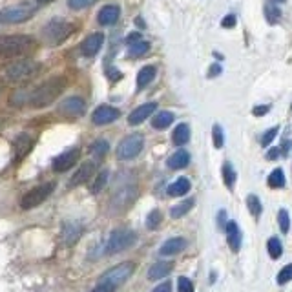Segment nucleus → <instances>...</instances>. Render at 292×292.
<instances>
[{"instance_id":"f257e3e1","label":"nucleus","mask_w":292,"mask_h":292,"mask_svg":"<svg viewBox=\"0 0 292 292\" xmlns=\"http://www.w3.org/2000/svg\"><path fill=\"white\" fill-rule=\"evenodd\" d=\"M64 88H66V79L64 77H53L50 81L42 82L35 91L29 93V104L33 108H46L62 93Z\"/></svg>"},{"instance_id":"f03ea898","label":"nucleus","mask_w":292,"mask_h":292,"mask_svg":"<svg viewBox=\"0 0 292 292\" xmlns=\"http://www.w3.org/2000/svg\"><path fill=\"white\" fill-rule=\"evenodd\" d=\"M36 48V41L29 35H9L0 36V57L15 59L31 53Z\"/></svg>"},{"instance_id":"7ed1b4c3","label":"nucleus","mask_w":292,"mask_h":292,"mask_svg":"<svg viewBox=\"0 0 292 292\" xmlns=\"http://www.w3.org/2000/svg\"><path fill=\"white\" fill-rule=\"evenodd\" d=\"M135 241L137 234L133 230H130V228H117V230H114V232L110 234L104 252L106 254H117V252H123L126 248H130Z\"/></svg>"},{"instance_id":"20e7f679","label":"nucleus","mask_w":292,"mask_h":292,"mask_svg":"<svg viewBox=\"0 0 292 292\" xmlns=\"http://www.w3.org/2000/svg\"><path fill=\"white\" fill-rule=\"evenodd\" d=\"M71 31H73V26L69 22H66L62 18H53V20H50V22L44 26L42 35H44V41L48 42V44L55 46V44H60L62 41H66V39L71 35Z\"/></svg>"},{"instance_id":"39448f33","label":"nucleus","mask_w":292,"mask_h":292,"mask_svg":"<svg viewBox=\"0 0 292 292\" xmlns=\"http://www.w3.org/2000/svg\"><path fill=\"white\" fill-rule=\"evenodd\" d=\"M133 263L132 261H126V263H119L115 267H112L110 270H106L102 276H100V281L99 283H106V285H112V287H119L126 283L128 279L132 278L133 274Z\"/></svg>"},{"instance_id":"423d86ee","label":"nucleus","mask_w":292,"mask_h":292,"mask_svg":"<svg viewBox=\"0 0 292 292\" xmlns=\"http://www.w3.org/2000/svg\"><path fill=\"white\" fill-rule=\"evenodd\" d=\"M36 8L35 6H11V8L0 9V24H20L26 22L35 15Z\"/></svg>"},{"instance_id":"0eeeda50","label":"nucleus","mask_w":292,"mask_h":292,"mask_svg":"<svg viewBox=\"0 0 292 292\" xmlns=\"http://www.w3.org/2000/svg\"><path fill=\"white\" fill-rule=\"evenodd\" d=\"M142 146H144V139H142V135H139V133H132V135L124 137L123 141L119 142L115 154H117V157L121 161L135 159L137 155L141 154Z\"/></svg>"},{"instance_id":"6e6552de","label":"nucleus","mask_w":292,"mask_h":292,"mask_svg":"<svg viewBox=\"0 0 292 292\" xmlns=\"http://www.w3.org/2000/svg\"><path fill=\"white\" fill-rule=\"evenodd\" d=\"M53 192H55V182L50 181V182H44V185H39V187L31 188L27 194H24L22 201H20V206H22L24 210L35 208V206L42 205Z\"/></svg>"},{"instance_id":"1a4fd4ad","label":"nucleus","mask_w":292,"mask_h":292,"mask_svg":"<svg viewBox=\"0 0 292 292\" xmlns=\"http://www.w3.org/2000/svg\"><path fill=\"white\" fill-rule=\"evenodd\" d=\"M41 69V64L33 60H18V62L9 64L6 68V79L8 81H22V79L31 77L33 73Z\"/></svg>"},{"instance_id":"9d476101","label":"nucleus","mask_w":292,"mask_h":292,"mask_svg":"<svg viewBox=\"0 0 292 292\" xmlns=\"http://www.w3.org/2000/svg\"><path fill=\"white\" fill-rule=\"evenodd\" d=\"M59 112L66 117H81L86 112V102L81 97H68L60 102Z\"/></svg>"},{"instance_id":"9b49d317","label":"nucleus","mask_w":292,"mask_h":292,"mask_svg":"<svg viewBox=\"0 0 292 292\" xmlns=\"http://www.w3.org/2000/svg\"><path fill=\"white\" fill-rule=\"evenodd\" d=\"M119 117H121V112H119L117 108L102 104L93 112L91 121H93V124H97V126H104V124H110V123H114V121H117Z\"/></svg>"},{"instance_id":"f8f14e48","label":"nucleus","mask_w":292,"mask_h":292,"mask_svg":"<svg viewBox=\"0 0 292 292\" xmlns=\"http://www.w3.org/2000/svg\"><path fill=\"white\" fill-rule=\"evenodd\" d=\"M79 148H69V150L62 152L60 155H57L53 159V170L55 172H66V170H69L73 166V164L79 161Z\"/></svg>"},{"instance_id":"ddd939ff","label":"nucleus","mask_w":292,"mask_h":292,"mask_svg":"<svg viewBox=\"0 0 292 292\" xmlns=\"http://www.w3.org/2000/svg\"><path fill=\"white\" fill-rule=\"evenodd\" d=\"M102 44H104V35L99 31L91 33V35L86 36L84 42L81 44V51L84 57H95V55L100 51V48H102Z\"/></svg>"},{"instance_id":"4468645a","label":"nucleus","mask_w":292,"mask_h":292,"mask_svg":"<svg viewBox=\"0 0 292 292\" xmlns=\"http://www.w3.org/2000/svg\"><path fill=\"white\" fill-rule=\"evenodd\" d=\"M225 232H227V241H228V246H230V250L239 252L241 241H243V234L236 221H228L227 227H225Z\"/></svg>"},{"instance_id":"2eb2a0df","label":"nucleus","mask_w":292,"mask_h":292,"mask_svg":"<svg viewBox=\"0 0 292 292\" xmlns=\"http://www.w3.org/2000/svg\"><path fill=\"white\" fill-rule=\"evenodd\" d=\"M155 108H157V104H155V102H146V104H142V106H137L132 114H130V117H128V123L132 124V126L141 124L142 121H146V119L154 114Z\"/></svg>"},{"instance_id":"dca6fc26","label":"nucleus","mask_w":292,"mask_h":292,"mask_svg":"<svg viewBox=\"0 0 292 292\" xmlns=\"http://www.w3.org/2000/svg\"><path fill=\"white\" fill-rule=\"evenodd\" d=\"M119 17H121V8L115 4H108L99 11L97 20H99V24H102V26H112V24L117 22Z\"/></svg>"},{"instance_id":"f3484780","label":"nucleus","mask_w":292,"mask_h":292,"mask_svg":"<svg viewBox=\"0 0 292 292\" xmlns=\"http://www.w3.org/2000/svg\"><path fill=\"white\" fill-rule=\"evenodd\" d=\"M93 172H95V164L91 163V161L82 163V166L75 172V175H73L71 181H69V187H79L82 182H86L88 179L93 175Z\"/></svg>"},{"instance_id":"a211bd4d","label":"nucleus","mask_w":292,"mask_h":292,"mask_svg":"<svg viewBox=\"0 0 292 292\" xmlns=\"http://www.w3.org/2000/svg\"><path fill=\"white\" fill-rule=\"evenodd\" d=\"M187 248V239L185 237H172L168 241H164L161 246V256H175Z\"/></svg>"},{"instance_id":"6ab92c4d","label":"nucleus","mask_w":292,"mask_h":292,"mask_svg":"<svg viewBox=\"0 0 292 292\" xmlns=\"http://www.w3.org/2000/svg\"><path fill=\"white\" fill-rule=\"evenodd\" d=\"M172 269H173L172 261H157V263H154L150 269H148V278L161 279L164 278V276H168V274L172 272Z\"/></svg>"},{"instance_id":"aec40b11","label":"nucleus","mask_w":292,"mask_h":292,"mask_svg":"<svg viewBox=\"0 0 292 292\" xmlns=\"http://www.w3.org/2000/svg\"><path fill=\"white\" fill-rule=\"evenodd\" d=\"M188 163H190V154H188L187 150H177L175 154L170 155L168 161H166L168 168H172V170L185 168V166H188Z\"/></svg>"},{"instance_id":"412c9836","label":"nucleus","mask_w":292,"mask_h":292,"mask_svg":"<svg viewBox=\"0 0 292 292\" xmlns=\"http://www.w3.org/2000/svg\"><path fill=\"white\" fill-rule=\"evenodd\" d=\"M190 187H192L190 179L179 177V179H175V181H173L172 185L168 187V196L181 197V196H185V194H188V192H190Z\"/></svg>"},{"instance_id":"4be33fe9","label":"nucleus","mask_w":292,"mask_h":292,"mask_svg":"<svg viewBox=\"0 0 292 292\" xmlns=\"http://www.w3.org/2000/svg\"><path fill=\"white\" fill-rule=\"evenodd\" d=\"M155 75H157L155 66H144V68H141V71L137 73V90H142V88L148 86L155 79Z\"/></svg>"},{"instance_id":"5701e85b","label":"nucleus","mask_w":292,"mask_h":292,"mask_svg":"<svg viewBox=\"0 0 292 292\" xmlns=\"http://www.w3.org/2000/svg\"><path fill=\"white\" fill-rule=\"evenodd\" d=\"M172 141H173V144H177V146L187 144V142L190 141V126H188L187 123L177 124L172 133Z\"/></svg>"},{"instance_id":"b1692460","label":"nucleus","mask_w":292,"mask_h":292,"mask_svg":"<svg viewBox=\"0 0 292 292\" xmlns=\"http://www.w3.org/2000/svg\"><path fill=\"white\" fill-rule=\"evenodd\" d=\"M173 119L175 117H173L172 112H159V114L154 117V121H152V126H154L155 130H166V128L173 123Z\"/></svg>"},{"instance_id":"393cba45","label":"nucleus","mask_w":292,"mask_h":292,"mask_svg":"<svg viewBox=\"0 0 292 292\" xmlns=\"http://www.w3.org/2000/svg\"><path fill=\"white\" fill-rule=\"evenodd\" d=\"M82 234V228L79 225H73V223H68L64 227V241L68 243V245H75L77 239L81 237Z\"/></svg>"},{"instance_id":"a878e982","label":"nucleus","mask_w":292,"mask_h":292,"mask_svg":"<svg viewBox=\"0 0 292 292\" xmlns=\"http://www.w3.org/2000/svg\"><path fill=\"white\" fill-rule=\"evenodd\" d=\"M265 11V18H267V22L269 24H278L279 22V18H281V9L278 8L276 4H265L263 8Z\"/></svg>"},{"instance_id":"bb28decb","label":"nucleus","mask_w":292,"mask_h":292,"mask_svg":"<svg viewBox=\"0 0 292 292\" xmlns=\"http://www.w3.org/2000/svg\"><path fill=\"white\" fill-rule=\"evenodd\" d=\"M192 206H194V199H187V201H182V203H179V205L172 206L170 214H172L173 219H179L185 214H188V212L192 210Z\"/></svg>"},{"instance_id":"cd10ccee","label":"nucleus","mask_w":292,"mask_h":292,"mask_svg":"<svg viewBox=\"0 0 292 292\" xmlns=\"http://www.w3.org/2000/svg\"><path fill=\"white\" fill-rule=\"evenodd\" d=\"M246 206H248V210H250V214L254 215L256 219L260 217L261 212H263V205H261L260 197L254 196V194H250V196L246 197Z\"/></svg>"},{"instance_id":"c85d7f7f","label":"nucleus","mask_w":292,"mask_h":292,"mask_svg":"<svg viewBox=\"0 0 292 292\" xmlns=\"http://www.w3.org/2000/svg\"><path fill=\"white\" fill-rule=\"evenodd\" d=\"M267 182H269L270 188H283L285 187V173H283L281 168H276L272 173L269 175V179H267Z\"/></svg>"},{"instance_id":"c756f323","label":"nucleus","mask_w":292,"mask_h":292,"mask_svg":"<svg viewBox=\"0 0 292 292\" xmlns=\"http://www.w3.org/2000/svg\"><path fill=\"white\" fill-rule=\"evenodd\" d=\"M108 179H110V172L108 170H102V172L99 173L95 177V181H93V185L90 187V190H91V194H99L102 188L108 185Z\"/></svg>"},{"instance_id":"7c9ffc66","label":"nucleus","mask_w":292,"mask_h":292,"mask_svg":"<svg viewBox=\"0 0 292 292\" xmlns=\"http://www.w3.org/2000/svg\"><path fill=\"white\" fill-rule=\"evenodd\" d=\"M267 248H269V254L272 260H278L279 256L283 254V245L278 237H270L269 243H267Z\"/></svg>"},{"instance_id":"2f4dec72","label":"nucleus","mask_w":292,"mask_h":292,"mask_svg":"<svg viewBox=\"0 0 292 292\" xmlns=\"http://www.w3.org/2000/svg\"><path fill=\"white\" fill-rule=\"evenodd\" d=\"M110 150V144L104 141V139H99V141H95L93 144H91L90 152L91 155H95V157H104L106 154H108Z\"/></svg>"},{"instance_id":"473e14b6","label":"nucleus","mask_w":292,"mask_h":292,"mask_svg":"<svg viewBox=\"0 0 292 292\" xmlns=\"http://www.w3.org/2000/svg\"><path fill=\"white\" fill-rule=\"evenodd\" d=\"M223 181H225V185H227V188H230V190H232L234 182H236V172H234L232 164H230V163L223 164Z\"/></svg>"},{"instance_id":"72a5a7b5","label":"nucleus","mask_w":292,"mask_h":292,"mask_svg":"<svg viewBox=\"0 0 292 292\" xmlns=\"http://www.w3.org/2000/svg\"><path fill=\"white\" fill-rule=\"evenodd\" d=\"M148 50H150V42H146V41H139L135 42V44H130V55L132 57H141V55L148 53Z\"/></svg>"},{"instance_id":"f704fd0d","label":"nucleus","mask_w":292,"mask_h":292,"mask_svg":"<svg viewBox=\"0 0 292 292\" xmlns=\"http://www.w3.org/2000/svg\"><path fill=\"white\" fill-rule=\"evenodd\" d=\"M161 221H163V214H161L159 210H152L150 214H148V217H146V228L155 230L161 225Z\"/></svg>"},{"instance_id":"c9c22d12","label":"nucleus","mask_w":292,"mask_h":292,"mask_svg":"<svg viewBox=\"0 0 292 292\" xmlns=\"http://www.w3.org/2000/svg\"><path fill=\"white\" fill-rule=\"evenodd\" d=\"M212 137H214V146H215V148H223L225 135H223V128L219 126V124H214V128H212Z\"/></svg>"},{"instance_id":"e433bc0d","label":"nucleus","mask_w":292,"mask_h":292,"mask_svg":"<svg viewBox=\"0 0 292 292\" xmlns=\"http://www.w3.org/2000/svg\"><path fill=\"white\" fill-rule=\"evenodd\" d=\"M26 102H29V93H24V90L15 91L13 95H11V104L13 106H22Z\"/></svg>"},{"instance_id":"4c0bfd02","label":"nucleus","mask_w":292,"mask_h":292,"mask_svg":"<svg viewBox=\"0 0 292 292\" xmlns=\"http://www.w3.org/2000/svg\"><path fill=\"white\" fill-rule=\"evenodd\" d=\"M279 133V126H274V128H270V130H267V132L261 135V146H269L270 142L276 139V135Z\"/></svg>"},{"instance_id":"58836bf2","label":"nucleus","mask_w":292,"mask_h":292,"mask_svg":"<svg viewBox=\"0 0 292 292\" xmlns=\"http://www.w3.org/2000/svg\"><path fill=\"white\" fill-rule=\"evenodd\" d=\"M292 281V265H285L281 270L278 272V283L285 285V283Z\"/></svg>"},{"instance_id":"ea45409f","label":"nucleus","mask_w":292,"mask_h":292,"mask_svg":"<svg viewBox=\"0 0 292 292\" xmlns=\"http://www.w3.org/2000/svg\"><path fill=\"white\" fill-rule=\"evenodd\" d=\"M278 221H279V228H281V232L287 234L288 232V227H290V219H288V212L285 208L279 210Z\"/></svg>"},{"instance_id":"a19ab883","label":"nucleus","mask_w":292,"mask_h":292,"mask_svg":"<svg viewBox=\"0 0 292 292\" xmlns=\"http://www.w3.org/2000/svg\"><path fill=\"white\" fill-rule=\"evenodd\" d=\"M97 0H68V4L71 9L79 11V9H84V8H90L91 4H95Z\"/></svg>"},{"instance_id":"79ce46f5","label":"nucleus","mask_w":292,"mask_h":292,"mask_svg":"<svg viewBox=\"0 0 292 292\" xmlns=\"http://www.w3.org/2000/svg\"><path fill=\"white\" fill-rule=\"evenodd\" d=\"M177 287H179V292H194V283L188 278H185V276H181V278L177 279Z\"/></svg>"},{"instance_id":"37998d69","label":"nucleus","mask_w":292,"mask_h":292,"mask_svg":"<svg viewBox=\"0 0 292 292\" xmlns=\"http://www.w3.org/2000/svg\"><path fill=\"white\" fill-rule=\"evenodd\" d=\"M270 112V106L269 104H261V106H256L254 110H252V114L256 115V117H261V115L269 114Z\"/></svg>"},{"instance_id":"c03bdc74","label":"nucleus","mask_w":292,"mask_h":292,"mask_svg":"<svg viewBox=\"0 0 292 292\" xmlns=\"http://www.w3.org/2000/svg\"><path fill=\"white\" fill-rule=\"evenodd\" d=\"M221 26L223 27H234L236 26V15H227V17L223 18V20H221Z\"/></svg>"},{"instance_id":"a18cd8bd","label":"nucleus","mask_w":292,"mask_h":292,"mask_svg":"<svg viewBox=\"0 0 292 292\" xmlns=\"http://www.w3.org/2000/svg\"><path fill=\"white\" fill-rule=\"evenodd\" d=\"M90 292H115V287H112V285H106V283H99L93 290Z\"/></svg>"},{"instance_id":"49530a36","label":"nucleus","mask_w":292,"mask_h":292,"mask_svg":"<svg viewBox=\"0 0 292 292\" xmlns=\"http://www.w3.org/2000/svg\"><path fill=\"white\" fill-rule=\"evenodd\" d=\"M223 71V68H221V66H219L217 62L215 64H212V66H210V69H208V77L210 79H214V77H217L219 73Z\"/></svg>"},{"instance_id":"de8ad7c7","label":"nucleus","mask_w":292,"mask_h":292,"mask_svg":"<svg viewBox=\"0 0 292 292\" xmlns=\"http://www.w3.org/2000/svg\"><path fill=\"white\" fill-rule=\"evenodd\" d=\"M279 155H281V148H270V150L267 152V159L274 161V159H278Z\"/></svg>"},{"instance_id":"09e8293b","label":"nucleus","mask_w":292,"mask_h":292,"mask_svg":"<svg viewBox=\"0 0 292 292\" xmlns=\"http://www.w3.org/2000/svg\"><path fill=\"white\" fill-rule=\"evenodd\" d=\"M152 292H172V283L170 281H164V283H161L159 287H155Z\"/></svg>"},{"instance_id":"8fccbe9b","label":"nucleus","mask_w":292,"mask_h":292,"mask_svg":"<svg viewBox=\"0 0 292 292\" xmlns=\"http://www.w3.org/2000/svg\"><path fill=\"white\" fill-rule=\"evenodd\" d=\"M139 41H142V35H141V33H132V35L126 36V44H128V46H130V44H135V42H139Z\"/></svg>"},{"instance_id":"3c124183","label":"nucleus","mask_w":292,"mask_h":292,"mask_svg":"<svg viewBox=\"0 0 292 292\" xmlns=\"http://www.w3.org/2000/svg\"><path fill=\"white\" fill-rule=\"evenodd\" d=\"M225 214H227V212H225V210H221V212H219V215H217V223H219V227L223 228V230H225V227H227V221H225Z\"/></svg>"},{"instance_id":"603ef678","label":"nucleus","mask_w":292,"mask_h":292,"mask_svg":"<svg viewBox=\"0 0 292 292\" xmlns=\"http://www.w3.org/2000/svg\"><path fill=\"white\" fill-rule=\"evenodd\" d=\"M135 24H137V26L144 27V22H142V18H141V17H137V18H135Z\"/></svg>"},{"instance_id":"864d4df0","label":"nucleus","mask_w":292,"mask_h":292,"mask_svg":"<svg viewBox=\"0 0 292 292\" xmlns=\"http://www.w3.org/2000/svg\"><path fill=\"white\" fill-rule=\"evenodd\" d=\"M270 4H281V2H285V0H269Z\"/></svg>"},{"instance_id":"5fc2aeb1","label":"nucleus","mask_w":292,"mask_h":292,"mask_svg":"<svg viewBox=\"0 0 292 292\" xmlns=\"http://www.w3.org/2000/svg\"><path fill=\"white\" fill-rule=\"evenodd\" d=\"M36 2H41V4H46V2H51V0H36Z\"/></svg>"}]
</instances>
